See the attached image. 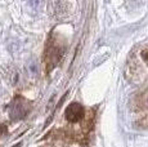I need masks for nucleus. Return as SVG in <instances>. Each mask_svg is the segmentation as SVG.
Returning <instances> with one entry per match:
<instances>
[{
    "label": "nucleus",
    "instance_id": "obj_3",
    "mask_svg": "<svg viewBox=\"0 0 148 147\" xmlns=\"http://www.w3.org/2000/svg\"><path fill=\"white\" fill-rule=\"evenodd\" d=\"M85 115V110L84 107L81 106L80 103H71L70 106L66 109V112H64V116L70 123H79L80 120L84 119Z\"/></svg>",
    "mask_w": 148,
    "mask_h": 147
},
{
    "label": "nucleus",
    "instance_id": "obj_5",
    "mask_svg": "<svg viewBox=\"0 0 148 147\" xmlns=\"http://www.w3.org/2000/svg\"><path fill=\"white\" fill-rule=\"evenodd\" d=\"M27 3H28V5H30L32 9H38V8L40 7V4H41V0H27Z\"/></svg>",
    "mask_w": 148,
    "mask_h": 147
},
{
    "label": "nucleus",
    "instance_id": "obj_7",
    "mask_svg": "<svg viewBox=\"0 0 148 147\" xmlns=\"http://www.w3.org/2000/svg\"><path fill=\"white\" fill-rule=\"evenodd\" d=\"M0 94H1V87H0Z\"/></svg>",
    "mask_w": 148,
    "mask_h": 147
},
{
    "label": "nucleus",
    "instance_id": "obj_6",
    "mask_svg": "<svg viewBox=\"0 0 148 147\" xmlns=\"http://www.w3.org/2000/svg\"><path fill=\"white\" fill-rule=\"evenodd\" d=\"M142 58H143L144 62H147V63H148V48L142 52Z\"/></svg>",
    "mask_w": 148,
    "mask_h": 147
},
{
    "label": "nucleus",
    "instance_id": "obj_4",
    "mask_svg": "<svg viewBox=\"0 0 148 147\" xmlns=\"http://www.w3.org/2000/svg\"><path fill=\"white\" fill-rule=\"evenodd\" d=\"M139 112H144V114H148V89L143 93V95L140 97V101H139Z\"/></svg>",
    "mask_w": 148,
    "mask_h": 147
},
{
    "label": "nucleus",
    "instance_id": "obj_2",
    "mask_svg": "<svg viewBox=\"0 0 148 147\" xmlns=\"http://www.w3.org/2000/svg\"><path fill=\"white\" fill-rule=\"evenodd\" d=\"M28 112V106L27 102L22 98H16L13 101V103L10 104V110H9V114L10 117L13 120H19V119L25 117Z\"/></svg>",
    "mask_w": 148,
    "mask_h": 147
},
{
    "label": "nucleus",
    "instance_id": "obj_1",
    "mask_svg": "<svg viewBox=\"0 0 148 147\" xmlns=\"http://www.w3.org/2000/svg\"><path fill=\"white\" fill-rule=\"evenodd\" d=\"M64 52V45L61 44L59 40L52 39V41L47 47V63L49 65V69L54 67L62 58V54Z\"/></svg>",
    "mask_w": 148,
    "mask_h": 147
}]
</instances>
